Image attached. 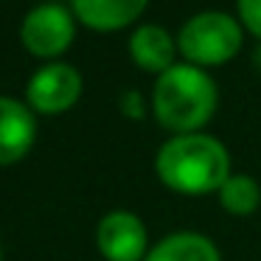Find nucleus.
Masks as SVG:
<instances>
[{
    "label": "nucleus",
    "instance_id": "3",
    "mask_svg": "<svg viewBox=\"0 0 261 261\" xmlns=\"http://www.w3.org/2000/svg\"><path fill=\"white\" fill-rule=\"evenodd\" d=\"M244 42V29L239 17L227 12H199L182 23L177 34V51L188 65L208 70L227 65Z\"/></svg>",
    "mask_w": 261,
    "mask_h": 261
},
{
    "label": "nucleus",
    "instance_id": "11",
    "mask_svg": "<svg viewBox=\"0 0 261 261\" xmlns=\"http://www.w3.org/2000/svg\"><path fill=\"white\" fill-rule=\"evenodd\" d=\"M216 199H219L222 211L230 216H253L255 211L261 208V182L255 180L253 174H244V171H233L222 188L216 191Z\"/></svg>",
    "mask_w": 261,
    "mask_h": 261
},
{
    "label": "nucleus",
    "instance_id": "4",
    "mask_svg": "<svg viewBox=\"0 0 261 261\" xmlns=\"http://www.w3.org/2000/svg\"><path fill=\"white\" fill-rule=\"evenodd\" d=\"M76 40V17L62 3H40L20 23V42L37 59L57 62Z\"/></svg>",
    "mask_w": 261,
    "mask_h": 261
},
{
    "label": "nucleus",
    "instance_id": "13",
    "mask_svg": "<svg viewBox=\"0 0 261 261\" xmlns=\"http://www.w3.org/2000/svg\"><path fill=\"white\" fill-rule=\"evenodd\" d=\"M121 110H124L129 118H143V98H141V93L138 90H129V93H124L121 96Z\"/></svg>",
    "mask_w": 261,
    "mask_h": 261
},
{
    "label": "nucleus",
    "instance_id": "9",
    "mask_svg": "<svg viewBox=\"0 0 261 261\" xmlns=\"http://www.w3.org/2000/svg\"><path fill=\"white\" fill-rule=\"evenodd\" d=\"M177 37H171L163 25H138L129 37V57L146 73H166L171 65H177Z\"/></svg>",
    "mask_w": 261,
    "mask_h": 261
},
{
    "label": "nucleus",
    "instance_id": "6",
    "mask_svg": "<svg viewBox=\"0 0 261 261\" xmlns=\"http://www.w3.org/2000/svg\"><path fill=\"white\" fill-rule=\"evenodd\" d=\"M149 247V227L135 211L113 208L98 219L96 250L104 261H143Z\"/></svg>",
    "mask_w": 261,
    "mask_h": 261
},
{
    "label": "nucleus",
    "instance_id": "14",
    "mask_svg": "<svg viewBox=\"0 0 261 261\" xmlns=\"http://www.w3.org/2000/svg\"><path fill=\"white\" fill-rule=\"evenodd\" d=\"M255 65H258V70H261V42H258V48H255Z\"/></svg>",
    "mask_w": 261,
    "mask_h": 261
},
{
    "label": "nucleus",
    "instance_id": "1",
    "mask_svg": "<svg viewBox=\"0 0 261 261\" xmlns=\"http://www.w3.org/2000/svg\"><path fill=\"white\" fill-rule=\"evenodd\" d=\"M160 186L180 197H211L233 174L230 152L216 135L188 132L169 135L154 154Z\"/></svg>",
    "mask_w": 261,
    "mask_h": 261
},
{
    "label": "nucleus",
    "instance_id": "5",
    "mask_svg": "<svg viewBox=\"0 0 261 261\" xmlns=\"http://www.w3.org/2000/svg\"><path fill=\"white\" fill-rule=\"evenodd\" d=\"M85 93V79L73 65L62 62H45L31 73L25 85L23 101L34 110V115H62L79 104Z\"/></svg>",
    "mask_w": 261,
    "mask_h": 261
},
{
    "label": "nucleus",
    "instance_id": "10",
    "mask_svg": "<svg viewBox=\"0 0 261 261\" xmlns=\"http://www.w3.org/2000/svg\"><path fill=\"white\" fill-rule=\"evenodd\" d=\"M143 261H222V253L199 230H171L149 247Z\"/></svg>",
    "mask_w": 261,
    "mask_h": 261
},
{
    "label": "nucleus",
    "instance_id": "8",
    "mask_svg": "<svg viewBox=\"0 0 261 261\" xmlns=\"http://www.w3.org/2000/svg\"><path fill=\"white\" fill-rule=\"evenodd\" d=\"M149 0H70V12L76 23H82L90 31H121L126 25L138 23L146 12Z\"/></svg>",
    "mask_w": 261,
    "mask_h": 261
},
{
    "label": "nucleus",
    "instance_id": "12",
    "mask_svg": "<svg viewBox=\"0 0 261 261\" xmlns=\"http://www.w3.org/2000/svg\"><path fill=\"white\" fill-rule=\"evenodd\" d=\"M236 9L242 29L261 42V0H236Z\"/></svg>",
    "mask_w": 261,
    "mask_h": 261
},
{
    "label": "nucleus",
    "instance_id": "7",
    "mask_svg": "<svg viewBox=\"0 0 261 261\" xmlns=\"http://www.w3.org/2000/svg\"><path fill=\"white\" fill-rule=\"evenodd\" d=\"M37 115L25 101L0 93V169L20 163L37 143Z\"/></svg>",
    "mask_w": 261,
    "mask_h": 261
},
{
    "label": "nucleus",
    "instance_id": "2",
    "mask_svg": "<svg viewBox=\"0 0 261 261\" xmlns=\"http://www.w3.org/2000/svg\"><path fill=\"white\" fill-rule=\"evenodd\" d=\"M219 107V87L208 70L188 62L171 65L152 87V115L169 135L205 132Z\"/></svg>",
    "mask_w": 261,
    "mask_h": 261
},
{
    "label": "nucleus",
    "instance_id": "15",
    "mask_svg": "<svg viewBox=\"0 0 261 261\" xmlns=\"http://www.w3.org/2000/svg\"><path fill=\"white\" fill-rule=\"evenodd\" d=\"M0 261H3V242H0Z\"/></svg>",
    "mask_w": 261,
    "mask_h": 261
}]
</instances>
